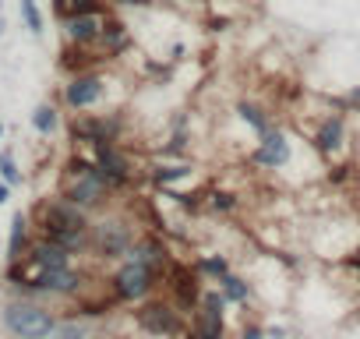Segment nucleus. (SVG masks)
I'll use <instances>...</instances> for the list:
<instances>
[{
	"instance_id": "obj_16",
	"label": "nucleus",
	"mask_w": 360,
	"mask_h": 339,
	"mask_svg": "<svg viewBox=\"0 0 360 339\" xmlns=\"http://www.w3.org/2000/svg\"><path fill=\"white\" fill-rule=\"evenodd\" d=\"M318 145H321L325 152H332V148H339V145H342V120H339V117H332V120L321 127Z\"/></svg>"
},
{
	"instance_id": "obj_29",
	"label": "nucleus",
	"mask_w": 360,
	"mask_h": 339,
	"mask_svg": "<svg viewBox=\"0 0 360 339\" xmlns=\"http://www.w3.org/2000/svg\"><path fill=\"white\" fill-rule=\"evenodd\" d=\"M244 339H262V332H258V328H251V332H244Z\"/></svg>"
},
{
	"instance_id": "obj_6",
	"label": "nucleus",
	"mask_w": 360,
	"mask_h": 339,
	"mask_svg": "<svg viewBox=\"0 0 360 339\" xmlns=\"http://www.w3.org/2000/svg\"><path fill=\"white\" fill-rule=\"evenodd\" d=\"M96 244H99V251H103L106 258H117V255H124V251H127L131 234H127V226H124V223H103V226L96 230Z\"/></svg>"
},
{
	"instance_id": "obj_17",
	"label": "nucleus",
	"mask_w": 360,
	"mask_h": 339,
	"mask_svg": "<svg viewBox=\"0 0 360 339\" xmlns=\"http://www.w3.org/2000/svg\"><path fill=\"white\" fill-rule=\"evenodd\" d=\"M131 262H141V265H162V251H159V244H138L134 255H131Z\"/></svg>"
},
{
	"instance_id": "obj_24",
	"label": "nucleus",
	"mask_w": 360,
	"mask_h": 339,
	"mask_svg": "<svg viewBox=\"0 0 360 339\" xmlns=\"http://www.w3.org/2000/svg\"><path fill=\"white\" fill-rule=\"evenodd\" d=\"M184 174H188V166H169V170H159L155 181L162 184V181H176V177H184Z\"/></svg>"
},
{
	"instance_id": "obj_12",
	"label": "nucleus",
	"mask_w": 360,
	"mask_h": 339,
	"mask_svg": "<svg viewBox=\"0 0 360 339\" xmlns=\"http://www.w3.org/2000/svg\"><path fill=\"white\" fill-rule=\"evenodd\" d=\"M99 32H103V25H99V18H96V15H78V18H68V36H71L75 43H92Z\"/></svg>"
},
{
	"instance_id": "obj_10",
	"label": "nucleus",
	"mask_w": 360,
	"mask_h": 339,
	"mask_svg": "<svg viewBox=\"0 0 360 339\" xmlns=\"http://www.w3.org/2000/svg\"><path fill=\"white\" fill-rule=\"evenodd\" d=\"M219 307H223L219 297H209V300H205V311L198 314V335H195V339H219V332H223V314H219Z\"/></svg>"
},
{
	"instance_id": "obj_7",
	"label": "nucleus",
	"mask_w": 360,
	"mask_h": 339,
	"mask_svg": "<svg viewBox=\"0 0 360 339\" xmlns=\"http://www.w3.org/2000/svg\"><path fill=\"white\" fill-rule=\"evenodd\" d=\"M29 286H39V290H53V293H71L75 286H78V276L64 265V269H39L32 279H29Z\"/></svg>"
},
{
	"instance_id": "obj_15",
	"label": "nucleus",
	"mask_w": 360,
	"mask_h": 339,
	"mask_svg": "<svg viewBox=\"0 0 360 339\" xmlns=\"http://www.w3.org/2000/svg\"><path fill=\"white\" fill-rule=\"evenodd\" d=\"M53 11L60 18H78V15H96L99 0H53Z\"/></svg>"
},
{
	"instance_id": "obj_22",
	"label": "nucleus",
	"mask_w": 360,
	"mask_h": 339,
	"mask_svg": "<svg viewBox=\"0 0 360 339\" xmlns=\"http://www.w3.org/2000/svg\"><path fill=\"white\" fill-rule=\"evenodd\" d=\"M223 286H226V293H230V297H237V300H244V297H248V286H244L240 279H233V276H223Z\"/></svg>"
},
{
	"instance_id": "obj_14",
	"label": "nucleus",
	"mask_w": 360,
	"mask_h": 339,
	"mask_svg": "<svg viewBox=\"0 0 360 339\" xmlns=\"http://www.w3.org/2000/svg\"><path fill=\"white\" fill-rule=\"evenodd\" d=\"M169 276H173V290H176L180 304H195V297H198V290H195V276H191L188 269H180V265H173Z\"/></svg>"
},
{
	"instance_id": "obj_18",
	"label": "nucleus",
	"mask_w": 360,
	"mask_h": 339,
	"mask_svg": "<svg viewBox=\"0 0 360 339\" xmlns=\"http://www.w3.org/2000/svg\"><path fill=\"white\" fill-rule=\"evenodd\" d=\"M22 15H25V25H29L32 32H43V15H39V8H36V0H22Z\"/></svg>"
},
{
	"instance_id": "obj_25",
	"label": "nucleus",
	"mask_w": 360,
	"mask_h": 339,
	"mask_svg": "<svg viewBox=\"0 0 360 339\" xmlns=\"http://www.w3.org/2000/svg\"><path fill=\"white\" fill-rule=\"evenodd\" d=\"M205 269H212V272L226 276V262H223V258H212V262H205Z\"/></svg>"
},
{
	"instance_id": "obj_1",
	"label": "nucleus",
	"mask_w": 360,
	"mask_h": 339,
	"mask_svg": "<svg viewBox=\"0 0 360 339\" xmlns=\"http://www.w3.org/2000/svg\"><path fill=\"white\" fill-rule=\"evenodd\" d=\"M43 219V234L46 241L60 244V248H82V230H85V216L75 202H53V205H43L39 212Z\"/></svg>"
},
{
	"instance_id": "obj_3",
	"label": "nucleus",
	"mask_w": 360,
	"mask_h": 339,
	"mask_svg": "<svg viewBox=\"0 0 360 339\" xmlns=\"http://www.w3.org/2000/svg\"><path fill=\"white\" fill-rule=\"evenodd\" d=\"M113 283H117V297L134 300V297H145V293H148V286H152V272H148V265L131 262V265H124V269L117 272Z\"/></svg>"
},
{
	"instance_id": "obj_2",
	"label": "nucleus",
	"mask_w": 360,
	"mask_h": 339,
	"mask_svg": "<svg viewBox=\"0 0 360 339\" xmlns=\"http://www.w3.org/2000/svg\"><path fill=\"white\" fill-rule=\"evenodd\" d=\"M8 328L18 335V339H43L53 332V318L50 311L36 307V304H11L8 314H4Z\"/></svg>"
},
{
	"instance_id": "obj_26",
	"label": "nucleus",
	"mask_w": 360,
	"mask_h": 339,
	"mask_svg": "<svg viewBox=\"0 0 360 339\" xmlns=\"http://www.w3.org/2000/svg\"><path fill=\"white\" fill-rule=\"evenodd\" d=\"M230 205H233L230 195H219V198H216V209H230Z\"/></svg>"
},
{
	"instance_id": "obj_5",
	"label": "nucleus",
	"mask_w": 360,
	"mask_h": 339,
	"mask_svg": "<svg viewBox=\"0 0 360 339\" xmlns=\"http://www.w3.org/2000/svg\"><path fill=\"white\" fill-rule=\"evenodd\" d=\"M106 181H103V174H96V170H92V174H82L78 177V184L68 191V198L78 205V209H89V205H99L103 202V195H106V188H103Z\"/></svg>"
},
{
	"instance_id": "obj_21",
	"label": "nucleus",
	"mask_w": 360,
	"mask_h": 339,
	"mask_svg": "<svg viewBox=\"0 0 360 339\" xmlns=\"http://www.w3.org/2000/svg\"><path fill=\"white\" fill-rule=\"evenodd\" d=\"M240 113H244V120H248L255 131H262V134L269 131V124H265V117H262V110H258V106H240Z\"/></svg>"
},
{
	"instance_id": "obj_13",
	"label": "nucleus",
	"mask_w": 360,
	"mask_h": 339,
	"mask_svg": "<svg viewBox=\"0 0 360 339\" xmlns=\"http://www.w3.org/2000/svg\"><path fill=\"white\" fill-rule=\"evenodd\" d=\"M32 262H36V269H64L68 265V248L46 241V244H39L32 251Z\"/></svg>"
},
{
	"instance_id": "obj_23",
	"label": "nucleus",
	"mask_w": 360,
	"mask_h": 339,
	"mask_svg": "<svg viewBox=\"0 0 360 339\" xmlns=\"http://www.w3.org/2000/svg\"><path fill=\"white\" fill-rule=\"evenodd\" d=\"M0 174H4V181H8V184H15V181H18V170H15L11 155H0Z\"/></svg>"
},
{
	"instance_id": "obj_27",
	"label": "nucleus",
	"mask_w": 360,
	"mask_h": 339,
	"mask_svg": "<svg viewBox=\"0 0 360 339\" xmlns=\"http://www.w3.org/2000/svg\"><path fill=\"white\" fill-rule=\"evenodd\" d=\"M120 4H131V8H145V4H152V0H120Z\"/></svg>"
},
{
	"instance_id": "obj_11",
	"label": "nucleus",
	"mask_w": 360,
	"mask_h": 339,
	"mask_svg": "<svg viewBox=\"0 0 360 339\" xmlns=\"http://www.w3.org/2000/svg\"><path fill=\"white\" fill-rule=\"evenodd\" d=\"M255 159L265 162V166H279V162L290 159V145L283 141V134H265V141H262V148L255 152Z\"/></svg>"
},
{
	"instance_id": "obj_20",
	"label": "nucleus",
	"mask_w": 360,
	"mask_h": 339,
	"mask_svg": "<svg viewBox=\"0 0 360 339\" xmlns=\"http://www.w3.org/2000/svg\"><path fill=\"white\" fill-rule=\"evenodd\" d=\"M22 241H25V216H15V226H11V258H18L22 251Z\"/></svg>"
},
{
	"instance_id": "obj_28",
	"label": "nucleus",
	"mask_w": 360,
	"mask_h": 339,
	"mask_svg": "<svg viewBox=\"0 0 360 339\" xmlns=\"http://www.w3.org/2000/svg\"><path fill=\"white\" fill-rule=\"evenodd\" d=\"M8 202V184H0V205Z\"/></svg>"
},
{
	"instance_id": "obj_9",
	"label": "nucleus",
	"mask_w": 360,
	"mask_h": 339,
	"mask_svg": "<svg viewBox=\"0 0 360 339\" xmlns=\"http://www.w3.org/2000/svg\"><path fill=\"white\" fill-rule=\"evenodd\" d=\"M138 321H141L148 332H176V328H180L176 314H173L169 307H162V304H148V307L138 314Z\"/></svg>"
},
{
	"instance_id": "obj_19",
	"label": "nucleus",
	"mask_w": 360,
	"mask_h": 339,
	"mask_svg": "<svg viewBox=\"0 0 360 339\" xmlns=\"http://www.w3.org/2000/svg\"><path fill=\"white\" fill-rule=\"evenodd\" d=\"M32 124H36L39 131H53V127H57V113H53V106H39V110L32 113Z\"/></svg>"
},
{
	"instance_id": "obj_4",
	"label": "nucleus",
	"mask_w": 360,
	"mask_h": 339,
	"mask_svg": "<svg viewBox=\"0 0 360 339\" xmlns=\"http://www.w3.org/2000/svg\"><path fill=\"white\" fill-rule=\"evenodd\" d=\"M96 159H99V174H103V181H110V184H124L127 181V162L120 159V152L103 138V141H96Z\"/></svg>"
},
{
	"instance_id": "obj_8",
	"label": "nucleus",
	"mask_w": 360,
	"mask_h": 339,
	"mask_svg": "<svg viewBox=\"0 0 360 339\" xmlns=\"http://www.w3.org/2000/svg\"><path fill=\"white\" fill-rule=\"evenodd\" d=\"M103 96V82L99 78H92V75H82V78H75L71 85H68V103L71 106H92L96 99Z\"/></svg>"
}]
</instances>
